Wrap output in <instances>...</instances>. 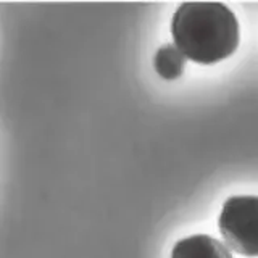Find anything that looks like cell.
<instances>
[{
	"mask_svg": "<svg viewBox=\"0 0 258 258\" xmlns=\"http://www.w3.org/2000/svg\"><path fill=\"white\" fill-rule=\"evenodd\" d=\"M218 228L231 250L258 256V197L236 196L224 202Z\"/></svg>",
	"mask_w": 258,
	"mask_h": 258,
	"instance_id": "cell-2",
	"label": "cell"
},
{
	"mask_svg": "<svg viewBox=\"0 0 258 258\" xmlns=\"http://www.w3.org/2000/svg\"><path fill=\"white\" fill-rule=\"evenodd\" d=\"M171 258H232V255L229 248L218 239L205 234H196L176 242Z\"/></svg>",
	"mask_w": 258,
	"mask_h": 258,
	"instance_id": "cell-3",
	"label": "cell"
},
{
	"mask_svg": "<svg viewBox=\"0 0 258 258\" xmlns=\"http://www.w3.org/2000/svg\"><path fill=\"white\" fill-rule=\"evenodd\" d=\"M171 34L181 53L196 63L213 64L239 45V21L220 2H185L173 15Z\"/></svg>",
	"mask_w": 258,
	"mask_h": 258,
	"instance_id": "cell-1",
	"label": "cell"
},
{
	"mask_svg": "<svg viewBox=\"0 0 258 258\" xmlns=\"http://www.w3.org/2000/svg\"><path fill=\"white\" fill-rule=\"evenodd\" d=\"M153 64H155V70L161 78L173 81L182 75L185 56L181 53V50L176 45L166 44L157 50Z\"/></svg>",
	"mask_w": 258,
	"mask_h": 258,
	"instance_id": "cell-4",
	"label": "cell"
}]
</instances>
